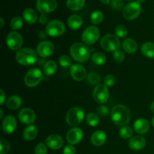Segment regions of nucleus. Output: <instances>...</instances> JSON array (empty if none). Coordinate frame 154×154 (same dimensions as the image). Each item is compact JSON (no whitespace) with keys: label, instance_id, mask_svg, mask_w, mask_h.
<instances>
[{"label":"nucleus","instance_id":"f257e3e1","mask_svg":"<svg viewBox=\"0 0 154 154\" xmlns=\"http://www.w3.org/2000/svg\"><path fill=\"white\" fill-rule=\"evenodd\" d=\"M131 111L123 105H116L111 111V117L113 123L117 126H125L131 120Z\"/></svg>","mask_w":154,"mask_h":154},{"label":"nucleus","instance_id":"f03ea898","mask_svg":"<svg viewBox=\"0 0 154 154\" xmlns=\"http://www.w3.org/2000/svg\"><path fill=\"white\" fill-rule=\"evenodd\" d=\"M90 50L83 43H75L70 48V54L72 59L78 63H84L87 61L90 57Z\"/></svg>","mask_w":154,"mask_h":154},{"label":"nucleus","instance_id":"7ed1b4c3","mask_svg":"<svg viewBox=\"0 0 154 154\" xmlns=\"http://www.w3.org/2000/svg\"><path fill=\"white\" fill-rule=\"evenodd\" d=\"M17 62L22 66H28L36 63L38 60V56L34 50L29 48H21L15 56Z\"/></svg>","mask_w":154,"mask_h":154},{"label":"nucleus","instance_id":"20e7f679","mask_svg":"<svg viewBox=\"0 0 154 154\" xmlns=\"http://www.w3.org/2000/svg\"><path fill=\"white\" fill-rule=\"evenodd\" d=\"M84 111L78 107H74L68 111L66 117V123L71 126H76L81 124L84 118Z\"/></svg>","mask_w":154,"mask_h":154},{"label":"nucleus","instance_id":"39448f33","mask_svg":"<svg viewBox=\"0 0 154 154\" xmlns=\"http://www.w3.org/2000/svg\"><path fill=\"white\" fill-rule=\"evenodd\" d=\"M43 79V74L39 69L33 68L29 70L24 77V82L29 87H36Z\"/></svg>","mask_w":154,"mask_h":154},{"label":"nucleus","instance_id":"423d86ee","mask_svg":"<svg viewBox=\"0 0 154 154\" xmlns=\"http://www.w3.org/2000/svg\"><path fill=\"white\" fill-rule=\"evenodd\" d=\"M102 49L106 51H116L120 48V42L118 38L113 34L104 36L100 42Z\"/></svg>","mask_w":154,"mask_h":154},{"label":"nucleus","instance_id":"0eeeda50","mask_svg":"<svg viewBox=\"0 0 154 154\" xmlns=\"http://www.w3.org/2000/svg\"><path fill=\"white\" fill-rule=\"evenodd\" d=\"M100 37V31L96 26H90L84 31L82 34V41L86 45H93Z\"/></svg>","mask_w":154,"mask_h":154},{"label":"nucleus","instance_id":"6e6552de","mask_svg":"<svg viewBox=\"0 0 154 154\" xmlns=\"http://www.w3.org/2000/svg\"><path fill=\"white\" fill-rule=\"evenodd\" d=\"M141 5L138 2L135 1L129 3L125 6L123 11V15L126 20H132L138 17L141 12Z\"/></svg>","mask_w":154,"mask_h":154},{"label":"nucleus","instance_id":"1a4fd4ad","mask_svg":"<svg viewBox=\"0 0 154 154\" xmlns=\"http://www.w3.org/2000/svg\"><path fill=\"white\" fill-rule=\"evenodd\" d=\"M66 26L62 21L51 20L46 26V33L51 37H58L64 34Z\"/></svg>","mask_w":154,"mask_h":154},{"label":"nucleus","instance_id":"9d476101","mask_svg":"<svg viewBox=\"0 0 154 154\" xmlns=\"http://www.w3.org/2000/svg\"><path fill=\"white\" fill-rule=\"evenodd\" d=\"M23 42V36L20 33L16 31H12L8 35L6 38V43L9 49L12 51H17L21 48Z\"/></svg>","mask_w":154,"mask_h":154},{"label":"nucleus","instance_id":"9b49d317","mask_svg":"<svg viewBox=\"0 0 154 154\" xmlns=\"http://www.w3.org/2000/svg\"><path fill=\"white\" fill-rule=\"evenodd\" d=\"M93 98L98 103H105L109 99V91L108 87L103 84H99L93 90Z\"/></svg>","mask_w":154,"mask_h":154},{"label":"nucleus","instance_id":"f8f14e48","mask_svg":"<svg viewBox=\"0 0 154 154\" xmlns=\"http://www.w3.org/2000/svg\"><path fill=\"white\" fill-rule=\"evenodd\" d=\"M57 0H37L36 8L42 14H47L52 12L57 8Z\"/></svg>","mask_w":154,"mask_h":154},{"label":"nucleus","instance_id":"ddd939ff","mask_svg":"<svg viewBox=\"0 0 154 154\" xmlns=\"http://www.w3.org/2000/svg\"><path fill=\"white\" fill-rule=\"evenodd\" d=\"M54 52V45L49 41H43L38 45L37 54L43 58L51 57Z\"/></svg>","mask_w":154,"mask_h":154},{"label":"nucleus","instance_id":"4468645a","mask_svg":"<svg viewBox=\"0 0 154 154\" xmlns=\"http://www.w3.org/2000/svg\"><path fill=\"white\" fill-rule=\"evenodd\" d=\"M84 136V132L81 128L74 127L66 134V140L71 145L78 144L81 142Z\"/></svg>","mask_w":154,"mask_h":154},{"label":"nucleus","instance_id":"2eb2a0df","mask_svg":"<svg viewBox=\"0 0 154 154\" xmlns=\"http://www.w3.org/2000/svg\"><path fill=\"white\" fill-rule=\"evenodd\" d=\"M19 120L25 124H31L35 121L36 115L33 110L29 108H24L19 112Z\"/></svg>","mask_w":154,"mask_h":154},{"label":"nucleus","instance_id":"dca6fc26","mask_svg":"<svg viewBox=\"0 0 154 154\" xmlns=\"http://www.w3.org/2000/svg\"><path fill=\"white\" fill-rule=\"evenodd\" d=\"M70 74L75 81H81L87 76V70L82 65L75 64L71 66Z\"/></svg>","mask_w":154,"mask_h":154},{"label":"nucleus","instance_id":"f3484780","mask_svg":"<svg viewBox=\"0 0 154 154\" xmlns=\"http://www.w3.org/2000/svg\"><path fill=\"white\" fill-rule=\"evenodd\" d=\"M47 146L51 150H59L63 145V139L60 135L53 134L48 136L45 140Z\"/></svg>","mask_w":154,"mask_h":154},{"label":"nucleus","instance_id":"a211bd4d","mask_svg":"<svg viewBox=\"0 0 154 154\" xmlns=\"http://www.w3.org/2000/svg\"><path fill=\"white\" fill-rule=\"evenodd\" d=\"M17 128V120L11 115L6 116L2 121V129L5 133H13Z\"/></svg>","mask_w":154,"mask_h":154},{"label":"nucleus","instance_id":"6ab92c4d","mask_svg":"<svg viewBox=\"0 0 154 154\" xmlns=\"http://www.w3.org/2000/svg\"><path fill=\"white\" fill-rule=\"evenodd\" d=\"M129 145L132 150H141L144 149L146 146V139L140 135H135L130 138L129 141Z\"/></svg>","mask_w":154,"mask_h":154},{"label":"nucleus","instance_id":"aec40b11","mask_svg":"<svg viewBox=\"0 0 154 154\" xmlns=\"http://www.w3.org/2000/svg\"><path fill=\"white\" fill-rule=\"evenodd\" d=\"M134 129L138 134H146L150 129V123L146 119H138L134 123Z\"/></svg>","mask_w":154,"mask_h":154},{"label":"nucleus","instance_id":"412c9836","mask_svg":"<svg viewBox=\"0 0 154 154\" xmlns=\"http://www.w3.org/2000/svg\"><path fill=\"white\" fill-rule=\"evenodd\" d=\"M107 140V135L104 131L97 130L92 135L91 142L96 147L103 145Z\"/></svg>","mask_w":154,"mask_h":154},{"label":"nucleus","instance_id":"4be33fe9","mask_svg":"<svg viewBox=\"0 0 154 154\" xmlns=\"http://www.w3.org/2000/svg\"><path fill=\"white\" fill-rule=\"evenodd\" d=\"M82 25L83 19L80 15L72 14L68 18V26L72 29H78L82 26Z\"/></svg>","mask_w":154,"mask_h":154},{"label":"nucleus","instance_id":"5701e85b","mask_svg":"<svg viewBox=\"0 0 154 154\" xmlns=\"http://www.w3.org/2000/svg\"><path fill=\"white\" fill-rule=\"evenodd\" d=\"M123 48L128 54H134L138 50V44L132 38H126L123 42Z\"/></svg>","mask_w":154,"mask_h":154},{"label":"nucleus","instance_id":"b1692460","mask_svg":"<svg viewBox=\"0 0 154 154\" xmlns=\"http://www.w3.org/2000/svg\"><path fill=\"white\" fill-rule=\"evenodd\" d=\"M23 17L26 22L29 24L35 23L38 20L37 13L35 12V11L33 10L32 8H28L23 11Z\"/></svg>","mask_w":154,"mask_h":154},{"label":"nucleus","instance_id":"393cba45","mask_svg":"<svg viewBox=\"0 0 154 154\" xmlns=\"http://www.w3.org/2000/svg\"><path fill=\"white\" fill-rule=\"evenodd\" d=\"M22 105V99L17 95L11 96L6 102V105L10 110H16Z\"/></svg>","mask_w":154,"mask_h":154},{"label":"nucleus","instance_id":"a878e982","mask_svg":"<svg viewBox=\"0 0 154 154\" xmlns=\"http://www.w3.org/2000/svg\"><path fill=\"white\" fill-rule=\"evenodd\" d=\"M38 135V128L35 125L28 126L23 130V137L27 141H32Z\"/></svg>","mask_w":154,"mask_h":154},{"label":"nucleus","instance_id":"bb28decb","mask_svg":"<svg viewBox=\"0 0 154 154\" xmlns=\"http://www.w3.org/2000/svg\"><path fill=\"white\" fill-rule=\"evenodd\" d=\"M141 52L143 55L148 58H153L154 57V43L150 42H145L141 46Z\"/></svg>","mask_w":154,"mask_h":154},{"label":"nucleus","instance_id":"cd10ccee","mask_svg":"<svg viewBox=\"0 0 154 154\" xmlns=\"http://www.w3.org/2000/svg\"><path fill=\"white\" fill-rule=\"evenodd\" d=\"M57 70V65L56 62L53 61V60H49L47 62L45 65H44L43 71L44 73L48 76H51V75H54Z\"/></svg>","mask_w":154,"mask_h":154},{"label":"nucleus","instance_id":"c85d7f7f","mask_svg":"<svg viewBox=\"0 0 154 154\" xmlns=\"http://www.w3.org/2000/svg\"><path fill=\"white\" fill-rule=\"evenodd\" d=\"M66 5L71 10L78 11L84 8L85 5V0H67Z\"/></svg>","mask_w":154,"mask_h":154},{"label":"nucleus","instance_id":"c756f323","mask_svg":"<svg viewBox=\"0 0 154 154\" xmlns=\"http://www.w3.org/2000/svg\"><path fill=\"white\" fill-rule=\"evenodd\" d=\"M92 60L96 65L102 66L106 63L107 58L104 54L101 52H97L93 54V57H92Z\"/></svg>","mask_w":154,"mask_h":154},{"label":"nucleus","instance_id":"7c9ffc66","mask_svg":"<svg viewBox=\"0 0 154 154\" xmlns=\"http://www.w3.org/2000/svg\"><path fill=\"white\" fill-rule=\"evenodd\" d=\"M86 120H87V123H88L90 126H93V127L98 126L99 122H100V119H99L98 114L93 112L89 113V114H87V117H86Z\"/></svg>","mask_w":154,"mask_h":154},{"label":"nucleus","instance_id":"2f4dec72","mask_svg":"<svg viewBox=\"0 0 154 154\" xmlns=\"http://www.w3.org/2000/svg\"><path fill=\"white\" fill-rule=\"evenodd\" d=\"M104 14L101 11H95L90 16V20L93 24H99L103 21Z\"/></svg>","mask_w":154,"mask_h":154},{"label":"nucleus","instance_id":"473e14b6","mask_svg":"<svg viewBox=\"0 0 154 154\" xmlns=\"http://www.w3.org/2000/svg\"><path fill=\"white\" fill-rule=\"evenodd\" d=\"M23 26V20L22 18L19 16L14 17V18H12V20H11L10 26L14 31L21 29Z\"/></svg>","mask_w":154,"mask_h":154},{"label":"nucleus","instance_id":"72a5a7b5","mask_svg":"<svg viewBox=\"0 0 154 154\" xmlns=\"http://www.w3.org/2000/svg\"><path fill=\"white\" fill-rule=\"evenodd\" d=\"M87 82L91 85H97L99 84V81L101 80V77L97 72H90L88 75H87Z\"/></svg>","mask_w":154,"mask_h":154},{"label":"nucleus","instance_id":"f704fd0d","mask_svg":"<svg viewBox=\"0 0 154 154\" xmlns=\"http://www.w3.org/2000/svg\"><path fill=\"white\" fill-rule=\"evenodd\" d=\"M119 134H120L121 138L126 139V138H131V137L132 136V135H133V130H132V129L130 126H123V127L120 129Z\"/></svg>","mask_w":154,"mask_h":154},{"label":"nucleus","instance_id":"c9c22d12","mask_svg":"<svg viewBox=\"0 0 154 154\" xmlns=\"http://www.w3.org/2000/svg\"><path fill=\"white\" fill-rule=\"evenodd\" d=\"M59 63L60 66L63 68H71L72 66V60L67 55H62L59 58Z\"/></svg>","mask_w":154,"mask_h":154},{"label":"nucleus","instance_id":"e433bc0d","mask_svg":"<svg viewBox=\"0 0 154 154\" xmlns=\"http://www.w3.org/2000/svg\"><path fill=\"white\" fill-rule=\"evenodd\" d=\"M115 32L118 37L125 38L128 34L127 29L123 25H118L115 28Z\"/></svg>","mask_w":154,"mask_h":154},{"label":"nucleus","instance_id":"4c0bfd02","mask_svg":"<svg viewBox=\"0 0 154 154\" xmlns=\"http://www.w3.org/2000/svg\"><path fill=\"white\" fill-rule=\"evenodd\" d=\"M10 143L5 139H2L0 141V153L1 154H6L10 150Z\"/></svg>","mask_w":154,"mask_h":154},{"label":"nucleus","instance_id":"58836bf2","mask_svg":"<svg viewBox=\"0 0 154 154\" xmlns=\"http://www.w3.org/2000/svg\"><path fill=\"white\" fill-rule=\"evenodd\" d=\"M47 153H48V147L44 143H39L35 148V154H47Z\"/></svg>","mask_w":154,"mask_h":154},{"label":"nucleus","instance_id":"ea45409f","mask_svg":"<svg viewBox=\"0 0 154 154\" xmlns=\"http://www.w3.org/2000/svg\"><path fill=\"white\" fill-rule=\"evenodd\" d=\"M114 60L117 62V63H122L125 59L124 52L121 51V50H117V51H114Z\"/></svg>","mask_w":154,"mask_h":154},{"label":"nucleus","instance_id":"a19ab883","mask_svg":"<svg viewBox=\"0 0 154 154\" xmlns=\"http://www.w3.org/2000/svg\"><path fill=\"white\" fill-rule=\"evenodd\" d=\"M111 6L114 10H120L123 7V0H111Z\"/></svg>","mask_w":154,"mask_h":154},{"label":"nucleus","instance_id":"79ce46f5","mask_svg":"<svg viewBox=\"0 0 154 154\" xmlns=\"http://www.w3.org/2000/svg\"><path fill=\"white\" fill-rule=\"evenodd\" d=\"M115 84V78L111 75H107L104 79V84L107 87H112Z\"/></svg>","mask_w":154,"mask_h":154},{"label":"nucleus","instance_id":"37998d69","mask_svg":"<svg viewBox=\"0 0 154 154\" xmlns=\"http://www.w3.org/2000/svg\"><path fill=\"white\" fill-rule=\"evenodd\" d=\"M108 112H109V109L107 106L105 105H101V106L98 107L97 108V113L99 114L100 116H107L108 115Z\"/></svg>","mask_w":154,"mask_h":154},{"label":"nucleus","instance_id":"c03bdc74","mask_svg":"<svg viewBox=\"0 0 154 154\" xmlns=\"http://www.w3.org/2000/svg\"><path fill=\"white\" fill-rule=\"evenodd\" d=\"M64 154H76V148L73 145H67L63 150Z\"/></svg>","mask_w":154,"mask_h":154},{"label":"nucleus","instance_id":"a18cd8bd","mask_svg":"<svg viewBox=\"0 0 154 154\" xmlns=\"http://www.w3.org/2000/svg\"><path fill=\"white\" fill-rule=\"evenodd\" d=\"M48 17L46 14H42L39 17V23L41 24H48Z\"/></svg>","mask_w":154,"mask_h":154},{"label":"nucleus","instance_id":"49530a36","mask_svg":"<svg viewBox=\"0 0 154 154\" xmlns=\"http://www.w3.org/2000/svg\"><path fill=\"white\" fill-rule=\"evenodd\" d=\"M0 91H1V100H0V105H2L3 104H4L5 101V94L2 89H1Z\"/></svg>","mask_w":154,"mask_h":154},{"label":"nucleus","instance_id":"de8ad7c7","mask_svg":"<svg viewBox=\"0 0 154 154\" xmlns=\"http://www.w3.org/2000/svg\"><path fill=\"white\" fill-rule=\"evenodd\" d=\"M101 2H102V3H104V4H108V3L111 2V0H100Z\"/></svg>","mask_w":154,"mask_h":154},{"label":"nucleus","instance_id":"09e8293b","mask_svg":"<svg viewBox=\"0 0 154 154\" xmlns=\"http://www.w3.org/2000/svg\"><path fill=\"white\" fill-rule=\"evenodd\" d=\"M0 21H1V26H1L2 28V27H3V26H4V24H5L4 20H3V18H2V17H1V18H0Z\"/></svg>","mask_w":154,"mask_h":154},{"label":"nucleus","instance_id":"8fccbe9b","mask_svg":"<svg viewBox=\"0 0 154 154\" xmlns=\"http://www.w3.org/2000/svg\"><path fill=\"white\" fill-rule=\"evenodd\" d=\"M150 110L154 113V101L152 102L151 105H150Z\"/></svg>","mask_w":154,"mask_h":154},{"label":"nucleus","instance_id":"3c124183","mask_svg":"<svg viewBox=\"0 0 154 154\" xmlns=\"http://www.w3.org/2000/svg\"><path fill=\"white\" fill-rule=\"evenodd\" d=\"M2 116H3V111H2V109H0V118H2Z\"/></svg>","mask_w":154,"mask_h":154},{"label":"nucleus","instance_id":"603ef678","mask_svg":"<svg viewBox=\"0 0 154 154\" xmlns=\"http://www.w3.org/2000/svg\"><path fill=\"white\" fill-rule=\"evenodd\" d=\"M144 1H145V0H136V2H138V3H140V4H141V3H142V2H144Z\"/></svg>","mask_w":154,"mask_h":154},{"label":"nucleus","instance_id":"864d4df0","mask_svg":"<svg viewBox=\"0 0 154 154\" xmlns=\"http://www.w3.org/2000/svg\"><path fill=\"white\" fill-rule=\"evenodd\" d=\"M152 124H153V126L154 127V117H153V119H152Z\"/></svg>","mask_w":154,"mask_h":154},{"label":"nucleus","instance_id":"5fc2aeb1","mask_svg":"<svg viewBox=\"0 0 154 154\" xmlns=\"http://www.w3.org/2000/svg\"><path fill=\"white\" fill-rule=\"evenodd\" d=\"M128 1H132V0H128Z\"/></svg>","mask_w":154,"mask_h":154}]
</instances>
